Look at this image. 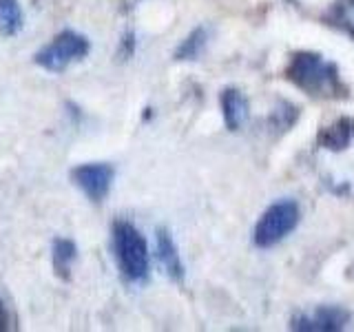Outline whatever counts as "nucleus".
Masks as SVG:
<instances>
[{
  "mask_svg": "<svg viewBox=\"0 0 354 332\" xmlns=\"http://www.w3.org/2000/svg\"><path fill=\"white\" fill-rule=\"evenodd\" d=\"M313 162L330 193L354 199V120L341 118L319 131Z\"/></svg>",
  "mask_w": 354,
  "mask_h": 332,
  "instance_id": "nucleus-1",
  "label": "nucleus"
},
{
  "mask_svg": "<svg viewBox=\"0 0 354 332\" xmlns=\"http://www.w3.org/2000/svg\"><path fill=\"white\" fill-rule=\"evenodd\" d=\"M286 77L313 98H341L346 95L337 64L313 51L295 53L286 69Z\"/></svg>",
  "mask_w": 354,
  "mask_h": 332,
  "instance_id": "nucleus-2",
  "label": "nucleus"
},
{
  "mask_svg": "<svg viewBox=\"0 0 354 332\" xmlns=\"http://www.w3.org/2000/svg\"><path fill=\"white\" fill-rule=\"evenodd\" d=\"M77 259V246L73 239L66 237H55L51 243V266L53 273L60 277L62 282L71 279V266Z\"/></svg>",
  "mask_w": 354,
  "mask_h": 332,
  "instance_id": "nucleus-9",
  "label": "nucleus"
},
{
  "mask_svg": "<svg viewBox=\"0 0 354 332\" xmlns=\"http://www.w3.org/2000/svg\"><path fill=\"white\" fill-rule=\"evenodd\" d=\"M158 259L164 266L166 275H169L173 282L184 279V266L180 259V252H177L175 241L166 228H158Z\"/></svg>",
  "mask_w": 354,
  "mask_h": 332,
  "instance_id": "nucleus-8",
  "label": "nucleus"
},
{
  "mask_svg": "<svg viewBox=\"0 0 354 332\" xmlns=\"http://www.w3.org/2000/svg\"><path fill=\"white\" fill-rule=\"evenodd\" d=\"M88 51H91V42H88L86 36L73 29H64L33 55V62L49 73H62L73 62H80L82 58H86Z\"/></svg>",
  "mask_w": 354,
  "mask_h": 332,
  "instance_id": "nucleus-4",
  "label": "nucleus"
},
{
  "mask_svg": "<svg viewBox=\"0 0 354 332\" xmlns=\"http://www.w3.org/2000/svg\"><path fill=\"white\" fill-rule=\"evenodd\" d=\"M113 255L122 279L129 284H144L149 279V246L142 232L131 221H113Z\"/></svg>",
  "mask_w": 354,
  "mask_h": 332,
  "instance_id": "nucleus-3",
  "label": "nucleus"
},
{
  "mask_svg": "<svg viewBox=\"0 0 354 332\" xmlns=\"http://www.w3.org/2000/svg\"><path fill=\"white\" fill-rule=\"evenodd\" d=\"M206 42H208V31L206 27H199L195 31H191V36H188L180 47L175 51V58L177 60H195L199 58V53L206 49Z\"/></svg>",
  "mask_w": 354,
  "mask_h": 332,
  "instance_id": "nucleus-12",
  "label": "nucleus"
},
{
  "mask_svg": "<svg viewBox=\"0 0 354 332\" xmlns=\"http://www.w3.org/2000/svg\"><path fill=\"white\" fill-rule=\"evenodd\" d=\"M133 51H136V33L129 31V33H124V38H122V42H120L118 55H120L122 60H127V58H131V55H133Z\"/></svg>",
  "mask_w": 354,
  "mask_h": 332,
  "instance_id": "nucleus-14",
  "label": "nucleus"
},
{
  "mask_svg": "<svg viewBox=\"0 0 354 332\" xmlns=\"http://www.w3.org/2000/svg\"><path fill=\"white\" fill-rule=\"evenodd\" d=\"M25 25V14L18 0H0V31L3 36H16Z\"/></svg>",
  "mask_w": 354,
  "mask_h": 332,
  "instance_id": "nucleus-11",
  "label": "nucleus"
},
{
  "mask_svg": "<svg viewBox=\"0 0 354 332\" xmlns=\"http://www.w3.org/2000/svg\"><path fill=\"white\" fill-rule=\"evenodd\" d=\"M328 20L354 38V0H337L330 9Z\"/></svg>",
  "mask_w": 354,
  "mask_h": 332,
  "instance_id": "nucleus-13",
  "label": "nucleus"
},
{
  "mask_svg": "<svg viewBox=\"0 0 354 332\" xmlns=\"http://www.w3.org/2000/svg\"><path fill=\"white\" fill-rule=\"evenodd\" d=\"M299 224V206L292 199H279L270 204L259 217L257 226L252 232V241L257 248L277 246L286 235H290Z\"/></svg>",
  "mask_w": 354,
  "mask_h": 332,
  "instance_id": "nucleus-5",
  "label": "nucleus"
},
{
  "mask_svg": "<svg viewBox=\"0 0 354 332\" xmlns=\"http://www.w3.org/2000/svg\"><path fill=\"white\" fill-rule=\"evenodd\" d=\"M5 330H11V315H9L5 302L0 299V332H5Z\"/></svg>",
  "mask_w": 354,
  "mask_h": 332,
  "instance_id": "nucleus-15",
  "label": "nucleus"
},
{
  "mask_svg": "<svg viewBox=\"0 0 354 332\" xmlns=\"http://www.w3.org/2000/svg\"><path fill=\"white\" fill-rule=\"evenodd\" d=\"M221 111H224V122L230 131L241 129L248 118V102L239 89H226L221 93Z\"/></svg>",
  "mask_w": 354,
  "mask_h": 332,
  "instance_id": "nucleus-10",
  "label": "nucleus"
},
{
  "mask_svg": "<svg viewBox=\"0 0 354 332\" xmlns=\"http://www.w3.org/2000/svg\"><path fill=\"white\" fill-rule=\"evenodd\" d=\"M113 177H115V169L106 162L80 164L71 171L73 184L80 188L91 202H102V199L109 195Z\"/></svg>",
  "mask_w": 354,
  "mask_h": 332,
  "instance_id": "nucleus-6",
  "label": "nucleus"
},
{
  "mask_svg": "<svg viewBox=\"0 0 354 332\" xmlns=\"http://www.w3.org/2000/svg\"><path fill=\"white\" fill-rule=\"evenodd\" d=\"M350 321V313L341 306H319L310 313H299L292 317V330L306 332H337L343 330Z\"/></svg>",
  "mask_w": 354,
  "mask_h": 332,
  "instance_id": "nucleus-7",
  "label": "nucleus"
}]
</instances>
